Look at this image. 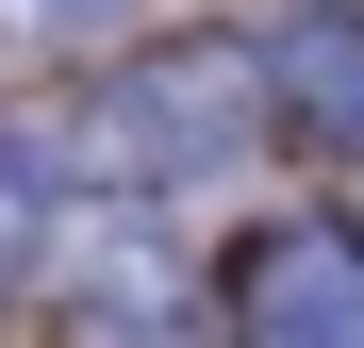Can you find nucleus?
<instances>
[{"label":"nucleus","instance_id":"1","mask_svg":"<svg viewBox=\"0 0 364 348\" xmlns=\"http://www.w3.org/2000/svg\"><path fill=\"white\" fill-rule=\"evenodd\" d=\"M265 50H232V33H166L133 50L83 116H67V166H83V199H166V183H215L232 149H265Z\"/></svg>","mask_w":364,"mask_h":348},{"label":"nucleus","instance_id":"2","mask_svg":"<svg viewBox=\"0 0 364 348\" xmlns=\"http://www.w3.org/2000/svg\"><path fill=\"white\" fill-rule=\"evenodd\" d=\"M232 348H364V232L348 216H282L232 265Z\"/></svg>","mask_w":364,"mask_h":348},{"label":"nucleus","instance_id":"3","mask_svg":"<svg viewBox=\"0 0 364 348\" xmlns=\"http://www.w3.org/2000/svg\"><path fill=\"white\" fill-rule=\"evenodd\" d=\"M33 348H232V332H215V299H199L166 249L100 232V249H67V282H50Z\"/></svg>","mask_w":364,"mask_h":348},{"label":"nucleus","instance_id":"4","mask_svg":"<svg viewBox=\"0 0 364 348\" xmlns=\"http://www.w3.org/2000/svg\"><path fill=\"white\" fill-rule=\"evenodd\" d=\"M265 100L315 149H364V17H282L265 33Z\"/></svg>","mask_w":364,"mask_h":348},{"label":"nucleus","instance_id":"5","mask_svg":"<svg viewBox=\"0 0 364 348\" xmlns=\"http://www.w3.org/2000/svg\"><path fill=\"white\" fill-rule=\"evenodd\" d=\"M67 199H83V166H67V133H0V282L67 249Z\"/></svg>","mask_w":364,"mask_h":348},{"label":"nucleus","instance_id":"6","mask_svg":"<svg viewBox=\"0 0 364 348\" xmlns=\"http://www.w3.org/2000/svg\"><path fill=\"white\" fill-rule=\"evenodd\" d=\"M100 17H133V0H0V33H100Z\"/></svg>","mask_w":364,"mask_h":348}]
</instances>
